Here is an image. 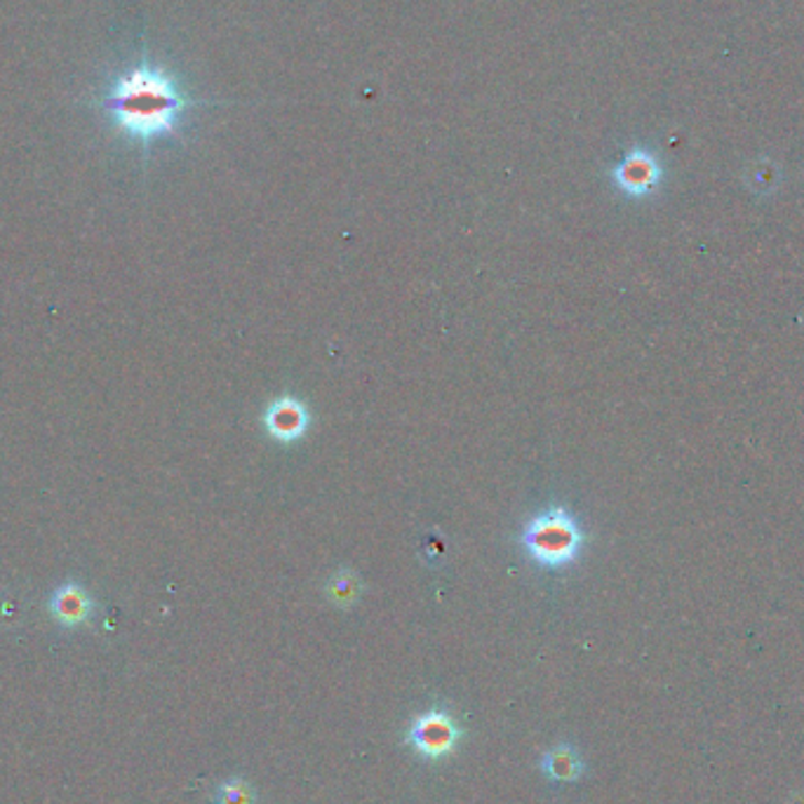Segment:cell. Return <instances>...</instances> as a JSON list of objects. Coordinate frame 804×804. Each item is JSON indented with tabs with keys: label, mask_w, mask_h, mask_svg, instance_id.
I'll list each match as a JSON object with an SVG mask.
<instances>
[{
	"label": "cell",
	"mask_w": 804,
	"mask_h": 804,
	"mask_svg": "<svg viewBox=\"0 0 804 804\" xmlns=\"http://www.w3.org/2000/svg\"><path fill=\"white\" fill-rule=\"evenodd\" d=\"M104 109L123 132L151 142L177 128L186 109V97L175 78L167 76L163 68L140 64L115 78Z\"/></svg>",
	"instance_id": "cell-1"
},
{
	"label": "cell",
	"mask_w": 804,
	"mask_h": 804,
	"mask_svg": "<svg viewBox=\"0 0 804 804\" xmlns=\"http://www.w3.org/2000/svg\"><path fill=\"white\" fill-rule=\"evenodd\" d=\"M522 543L527 553L546 568H562L576 560L584 535L568 510L551 508L527 522Z\"/></svg>",
	"instance_id": "cell-2"
},
{
	"label": "cell",
	"mask_w": 804,
	"mask_h": 804,
	"mask_svg": "<svg viewBox=\"0 0 804 804\" xmlns=\"http://www.w3.org/2000/svg\"><path fill=\"white\" fill-rule=\"evenodd\" d=\"M461 729L444 711H429L417 715L405 734V744L412 746L421 758L442 760L454 750Z\"/></svg>",
	"instance_id": "cell-3"
},
{
	"label": "cell",
	"mask_w": 804,
	"mask_h": 804,
	"mask_svg": "<svg viewBox=\"0 0 804 804\" xmlns=\"http://www.w3.org/2000/svg\"><path fill=\"white\" fill-rule=\"evenodd\" d=\"M661 179L659 161L649 151H630L628 156L614 169V181L628 196H645L654 191Z\"/></svg>",
	"instance_id": "cell-4"
},
{
	"label": "cell",
	"mask_w": 804,
	"mask_h": 804,
	"mask_svg": "<svg viewBox=\"0 0 804 804\" xmlns=\"http://www.w3.org/2000/svg\"><path fill=\"white\" fill-rule=\"evenodd\" d=\"M266 429L273 438L283 442L297 440L309 429V412L306 407L295 398H280L266 409Z\"/></svg>",
	"instance_id": "cell-5"
},
{
	"label": "cell",
	"mask_w": 804,
	"mask_h": 804,
	"mask_svg": "<svg viewBox=\"0 0 804 804\" xmlns=\"http://www.w3.org/2000/svg\"><path fill=\"white\" fill-rule=\"evenodd\" d=\"M539 767L546 777L558 783H572L584 774V760L568 744L546 750L539 760Z\"/></svg>",
	"instance_id": "cell-6"
},
{
	"label": "cell",
	"mask_w": 804,
	"mask_h": 804,
	"mask_svg": "<svg viewBox=\"0 0 804 804\" xmlns=\"http://www.w3.org/2000/svg\"><path fill=\"white\" fill-rule=\"evenodd\" d=\"M90 612H92L90 597L85 595L80 586H64L53 597V614L64 626H78L82 621H88Z\"/></svg>",
	"instance_id": "cell-7"
},
{
	"label": "cell",
	"mask_w": 804,
	"mask_h": 804,
	"mask_svg": "<svg viewBox=\"0 0 804 804\" xmlns=\"http://www.w3.org/2000/svg\"><path fill=\"white\" fill-rule=\"evenodd\" d=\"M214 804H254L252 785L243 779H229L217 789Z\"/></svg>",
	"instance_id": "cell-8"
}]
</instances>
